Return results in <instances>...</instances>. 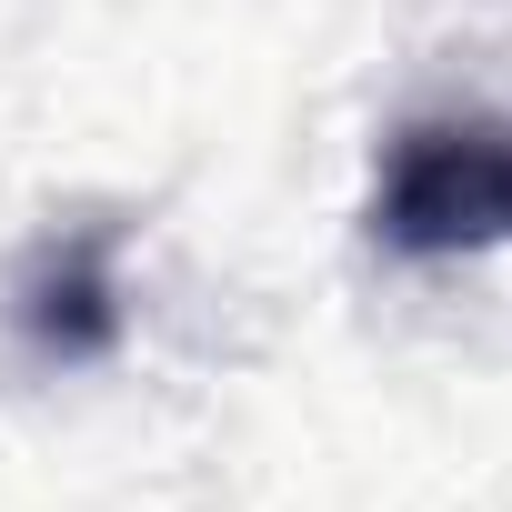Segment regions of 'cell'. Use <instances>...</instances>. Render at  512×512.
<instances>
[{"label":"cell","instance_id":"1","mask_svg":"<svg viewBox=\"0 0 512 512\" xmlns=\"http://www.w3.org/2000/svg\"><path fill=\"white\" fill-rule=\"evenodd\" d=\"M372 231L402 262L502 251L512 241V121H412L382 151Z\"/></svg>","mask_w":512,"mask_h":512},{"label":"cell","instance_id":"2","mask_svg":"<svg viewBox=\"0 0 512 512\" xmlns=\"http://www.w3.org/2000/svg\"><path fill=\"white\" fill-rule=\"evenodd\" d=\"M21 332L51 362H91L121 342V272H111V231H71L41 251V272L21 282Z\"/></svg>","mask_w":512,"mask_h":512}]
</instances>
